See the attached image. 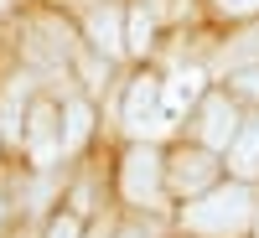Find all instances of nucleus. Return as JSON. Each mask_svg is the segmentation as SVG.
<instances>
[{"label":"nucleus","mask_w":259,"mask_h":238,"mask_svg":"<svg viewBox=\"0 0 259 238\" xmlns=\"http://www.w3.org/2000/svg\"><path fill=\"white\" fill-rule=\"evenodd\" d=\"M83 238H104V228H94V233H83Z\"/></svg>","instance_id":"obj_19"},{"label":"nucleus","mask_w":259,"mask_h":238,"mask_svg":"<svg viewBox=\"0 0 259 238\" xmlns=\"http://www.w3.org/2000/svg\"><path fill=\"white\" fill-rule=\"evenodd\" d=\"M47 238H83V223L73 218V212H62V218L47 223Z\"/></svg>","instance_id":"obj_15"},{"label":"nucleus","mask_w":259,"mask_h":238,"mask_svg":"<svg viewBox=\"0 0 259 238\" xmlns=\"http://www.w3.org/2000/svg\"><path fill=\"white\" fill-rule=\"evenodd\" d=\"M150 36H156V16H150L145 6L124 11V47H130V52H145V47H150Z\"/></svg>","instance_id":"obj_13"},{"label":"nucleus","mask_w":259,"mask_h":238,"mask_svg":"<svg viewBox=\"0 0 259 238\" xmlns=\"http://www.w3.org/2000/svg\"><path fill=\"white\" fill-rule=\"evenodd\" d=\"M233 135H239V109H233L228 93H207L197 104V140L207 150H228Z\"/></svg>","instance_id":"obj_7"},{"label":"nucleus","mask_w":259,"mask_h":238,"mask_svg":"<svg viewBox=\"0 0 259 238\" xmlns=\"http://www.w3.org/2000/svg\"><path fill=\"white\" fill-rule=\"evenodd\" d=\"M233 88L249 93V99H259V62H254V68H239V73H233Z\"/></svg>","instance_id":"obj_16"},{"label":"nucleus","mask_w":259,"mask_h":238,"mask_svg":"<svg viewBox=\"0 0 259 238\" xmlns=\"http://www.w3.org/2000/svg\"><path fill=\"white\" fill-rule=\"evenodd\" d=\"M197 93H202V73L197 68H182L177 78H166L161 83V109H166V119L182 114L187 104H197Z\"/></svg>","instance_id":"obj_11"},{"label":"nucleus","mask_w":259,"mask_h":238,"mask_svg":"<svg viewBox=\"0 0 259 238\" xmlns=\"http://www.w3.org/2000/svg\"><path fill=\"white\" fill-rule=\"evenodd\" d=\"M254 62H259V26H254V31H244L233 47H223V52H218V68H233V73H239V68H254Z\"/></svg>","instance_id":"obj_14"},{"label":"nucleus","mask_w":259,"mask_h":238,"mask_svg":"<svg viewBox=\"0 0 259 238\" xmlns=\"http://www.w3.org/2000/svg\"><path fill=\"white\" fill-rule=\"evenodd\" d=\"M161 186H166V161H161V150H156V145H130L124 161H119V192H124V202L150 207V202L161 197Z\"/></svg>","instance_id":"obj_2"},{"label":"nucleus","mask_w":259,"mask_h":238,"mask_svg":"<svg viewBox=\"0 0 259 238\" xmlns=\"http://www.w3.org/2000/svg\"><path fill=\"white\" fill-rule=\"evenodd\" d=\"M83 26H89V47H94L104 62L119 57V52H130V47H124V11H119V6H94Z\"/></svg>","instance_id":"obj_8"},{"label":"nucleus","mask_w":259,"mask_h":238,"mask_svg":"<svg viewBox=\"0 0 259 238\" xmlns=\"http://www.w3.org/2000/svg\"><path fill=\"white\" fill-rule=\"evenodd\" d=\"M223 16H259V0H212Z\"/></svg>","instance_id":"obj_17"},{"label":"nucleus","mask_w":259,"mask_h":238,"mask_svg":"<svg viewBox=\"0 0 259 238\" xmlns=\"http://www.w3.org/2000/svg\"><path fill=\"white\" fill-rule=\"evenodd\" d=\"M26 88H31L26 78L6 83V99H0V135H6V145H21V135H26V114H31Z\"/></svg>","instance_id":"obj_9"},{"label":"nucleus","mask_w":259,"mask_h":238,"mask_svg":"<svg viewBox=\"0 0 259 238\" xmlns=\"http://www.w3.org/2000/svg\"><path fill=\"white\" fill-rule=\"evenodd\" d=\"M0 228H6V197H0Z\"/></svg>","instance_id":"obj_18"},{"label":"nucleus","mask_w":259,"mask_h":238,"mask_svg":"<svg viewBox=\"0 0 259 238\" xmlns=\"http://www.w3.org/2000/svg\"><path fill=\"white\" fill-rule=\"evenodd\" d=\"M218 176V161H212V150L197 145V150H177V156L166 161V186L182 192V197H202Z\"/></svg>","instance_id":"obj_6"},{"label":"nucleus","mask_w":259,"mask_h":238,"mask_svg":"<svg viewBox=\"0 0 259 238\" xmlns=\"http://www.w3.org/2000/svg\"><path fill=\"white\" fill-rule=\"evenodd\" d=\"M94 135V104L89 99H68L62 104V150H78Z\"/></svg>","instance_id":"obj_12"},{"label":"nucleus","mask_w":259,"mask_h":238,"mask_svg":"<svg viewBox=\"0 0 259 238\" xmlns=\"http://www.w3.org/2000/svg\"><path fill=\"white\" fill-rule=\"evenodd\" d=\"M21 145H26V156L47 171L57 156H68L62 150V114L52 109V104H31V114H26V135H21Z\"/></svg>","instance_id":"obj_5"},{"label":"nucleus","mask_w":259,"mask_h":238,"mask_svg":"<svg viewBox=\"0 0 259 238\" xmlns=\"http://www.w3.org/2000/svg\"><path fill=\"white\" fill-rule=\"evenodd\" d=\"M254 223V192L244 181H228V186H207L202 197H192L182 207V228L187 233H202V238H239Z\"/></svg>","instance_id":"obj_1"},{"label":"nucleus","mask_w":259,"mask_h":238,"mask_svg":"<svg viewBox=\"0 0 259 238\" xmlns=\"http://www.w3.org/2000/svg\"><path fill=\"white\" fill-rule=\"evenodd\" d=\"M26 57H31V68H41V73H68V62L78 57V41H73V31L62 26L57 16H36L31 26H26Z\"/></svg>","instance_id":"obj_3"},{"label":"nucleus","mask_w":259,"mask_h":238,"mask_svg":"<svg viewBox=\"0 0 259 238\" xmlns=\"http://www.w3.org/2000/svg\"><path fill=\"white\" fill-rule=\"evenodd\" d=\"M228 166L239 171V176H259V114L239 124V135L228 145Z\"/></svg>","instance_id":"obj_10"},{"label":"nucleus","mask_w":259,"mask_h":238,"mask_svg":"<svg viewBox=\"0 0 259 238\" xmlns=\"http://www.w3.org/2000/svg\"><path fill=\"white\" fill-rule=\"evenodd\" d=\"M6 11H11V0H0V16H6Z\"/></svg>","instance_id":"obj_20"},{"label":"nucleus","mask_w":259,"mask_h":238,"mask_svg":"<svg viewBox=\"0 0 259 238\" xmlns=\"http://www.w3.org/2000/svg\"><path fill=\"white\" fill-rule=\"evenodd\" d=\"M0 145H6V135H0Z\"/></svg>","instance_id":"obj_22"},{"label":"nucleus","mask_w":259,"mask_h":238,"mask_svg":"<svg viewBox=\"0 0 259 238\" xmlns=\"http://www.w3.org/2000/svg\"><path fill=\"white\" fill-rule=\"evenodd\" d=\"M119 238H140V233H119Z\"/></svg>","instance_id":"obj_21"},{"label":"nucleus","mask_w":259,"mask_h":238,"mask_svg":"<svg viewBox=\"0 0 259 238\" xmlns=\"http://www.w3.org/2000/svg\"><path fill=\"white\" fill-rule=\"evenodd\" d=\"M124 129L130 135H156V129H166V109H161V78L156 73H140V78H130V88H124V109H119Z\"/></svg>","instance_id":"obj_4"}]
</instances>
